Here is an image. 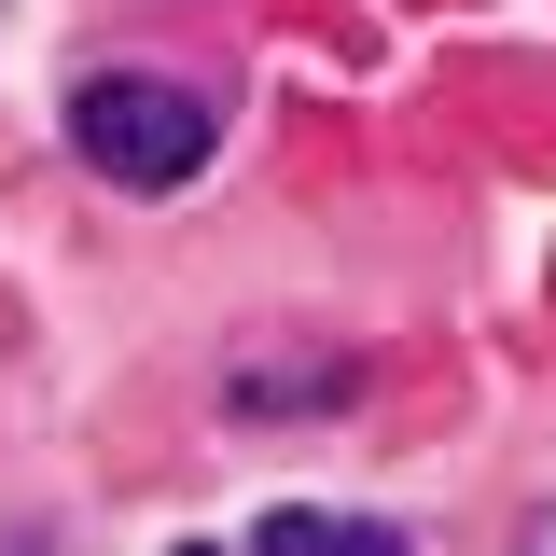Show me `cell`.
<instances>
[{"label":"cell","instance_id":"1","mask_svg":"<svg viewBox=\"0 0 556 556\" xmlns=\"http://www.w3.org/2000/svg\"><path fill=\"white\" fill-rule=\"evenodd\" d=\"M70 139H84V167L98 181H126V195H167V181H195L223 112H208L195 84H167V70H98L84 98H70Z\"/></svg>","mask_w":556,"mask_h":556},{"label":"cell","instance_id":"2","mask_svg":"<svg viewBox=\"0 0 556 556\" xmlns=\"http://www.w3.org/2000/svg\"><path fill=\"white\" fill-rule=\"evenodd\" d=\"M251 556H417L404 529H376V515H265V543Z\"/></svg>","mask_w":556,"mask_h":556},{"label":"cell","instance_id":"3","mask_svg":"<svg viewBox=\"0 0 556 556\" xmlns=\"http://www.w3.org/2000/svg\"><path fill=\"white\" fill-rule=\"evenodd\" d=\"M348 376L334 362H292V376H278V362H251V376H237V417H278V404H334Z\"/></svg>","mask_w":556,"mask_h":556},{"label":"cell","instance_id":"4","mask_svg":"<svg viewBox=\"0 0 556 556\" xmlns=\"http://www.w3.org/2000/svg\"><path fill=\"white\" fill-rule=\"evenodd\" d=\"M529 556H556V515H543V529H529Z\"/></svg>","mask_w":556,"mask_h":556},{"label":"cell","instance_id":"5","mask_svg":"<svg viewBox=\"0 0 556 556\" xmlns=\"http://www.w3.org/2000/svg\"><path fill=\"white\" fill-rule=\"evenodd\" d=\"M181 556H208V543H181Z\"/></svg>","mask_w":556,"mask_h":556}]
</instances>
